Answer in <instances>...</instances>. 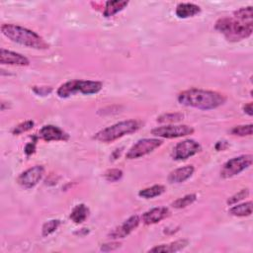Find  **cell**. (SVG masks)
Returning a JSON list of instances; mask_svg holds the SVG:
<instances>
[{"mask_svg": "<svg viewBox=\"0 0 253 253\" xmlns=\"http://www.w3.org/2000/svg\"><path fill=\"white\" fill-rule=\"evenodd\" d=\"M35 126V123L33 121H26L24 123H21L19 124L18 126H16L13 130H12V133L15 134V135H18V134H21L23 132H26V131H29L31 130Z\"/></svg>", "mask_w": 253, "mask_h": 253, "instance_id": "cell-28", "label": "cell"}, {"mask_svg": "<svg viewBox=\"0 0 253 253\" xmlns=\"http://www.w3.org/2000/svg\"><path fill=\"white\" fill-rule=\"evenodd\" d=\"M165 187L163 185H153L151 187L142 189L138 192V196L143 199H153L162 195L165 192Z\"/></svg>", "mask_w": 253, "mask_h": 253, "instance_id": "cell-21", "label": "cell"}, {"mask_svg": "<svg viewBox=\"0 0 253 253\" xmlns=\"http://www.w3.org/2000/svg\"><path fill=\"white\" fill-rule=\"evenodd\" d=\"M163 141L158 138H143L139 139L134 143L126 152V157L127 159H136L142 157L150 152L154 151L156 148L161 146Z\"/></svg>", "mask_w": 253, "mask_h": 253, "instance_id": "cell-7", "label": "cell"}, {"mask_svg": "<svg viewBox=\"0 0 253 253\" xmlns=\"http://www.w3.org/2000/svg\"><path fill=\"white\" fill-rule=\"evenodd\" d=\"M228 213L233 216H238V217L249 216L252 213V202L248 201L246 203H242L237 206H233L232 208L229 209Z\"/></svg>", "mask_w": 253, "mask_h": 253, "instance_id": "cell-20", "label": "cell"}, {"mask_svg": "<svg viewBox=\"0 0 253 253\" xmlns=\"http://www.w3.org/2000/svg\"><path fill=\"white\" fill-rule=\"evenodd\" d=\"M128 5L127 1H121V0H113L107 1L105 4V9L103 11V15L106 18L112 17L117 13L124 10Z\"/></svg>", "mask_w": 253, "mask_h": 253, "instance_id": "cell-18", "label": "cell"}, {"mask_svg": "<svg viewBox=\"0 0 253 253\" xmlns=\"http://www.w3.org/2000/svg\"><path fill=\"white\" fill-rule=\"evenodd\" d=\"M243 111L244 113H246L248 116H252L253 115V108H252V103H248L243 107Z\"/></svg>", "mask_w": 253, "mask_h": 253, "instance_id": "cell-34", "label": "cell"}, {"mask_svg": "<svg viewBox=\"0 0 253 253\" xmlns=\"http://www.w3.org/2000/svg\"><path fill=\"white\" fill-rule=\"evenodd\" d=\"M230 132H231V134L237 135V136H248V135H251L252 132H253V125L249 124V125L236 126H234L230 130Z\"/></svg>", "mask_w": 253, "mask_h": 253, "instance_id": "cell-24", "label": "cell"}, {"mask_svg": "<svg viewBox=\"0 0 253 253\" xmlns=\"http://www.w3.org/2000/svg\"><path fill=\"white\" fill-rule=\"evenodd\" d=\"M24 151L27 155H31L33 154L35 151H36V143L35 142H30L28 143L25 148H24Z\"/></svg>", "mask_w": 253, "mask_h": 253, "instance_id": "cell-32", "label": "cell"}, {"mask_svg": "<svg viewBox=\"0 0 253 253\" xmlns=\"http://www.w3.org/2000/svg\"><path fill=\"white\" fill-rule=\"evenodd\" d=\"M194 128L187 125H168L157 126L151 130V133L155 136L162 138H177L192 134Z\"/></svg>", "mask_w": 253, "mask_h": 253, "instance_id": "cell-8", "label": "cell"}, {"mask_svg": "<svg viewBox=\"0 0 253 253\" xmlns=\"http://www.w3.org/2000/svg\"><path fill=\"white\" fill-rule=\"evenodd\" d=\"M34 91L35 93H37L38 95H42L45 96L47 94H49L51 92V88L50 87H46V86H41V87H34Z\"/></svg>", "mask_w": 253, "mask_h": 253, "instance_id": "cell-30", "label": "cell"}, {"mask_svg": "<svg viewBox=\"0 0 253 253\" xmlns=\"http://www.w3.org/2000/svg\"><path fill=\"white\" fill-rule=\"evenodd\" d=\"M183 115L180 113H168V114H163L161 116H159L157 118V122L158 123H169V124H173V123H177L180 122L183 119Z\"/></svg>", "mask_w": 253, "mask_h": 253, "instance_id": "cell-25", "label": "cell"}, {"mask_svg": "<svg viewBox=\"0 0 253 253\" xmlns=\"http://www.w3.org/2000/svg\"><path fill=\"white\" fill-rule=\"evenodd\" d=\"M197 200L196 194H189L182 198L177 199L175 202L172 203V207L175 209H183L190 205H192Z\"/></svg>", "mask_w": 253, "mask_h": 253, "instance_id": "cell-23", "label": "cell"}, {"mask_svg": "<svg viewBox=\"0 0 253 253\" xmlns=\"http://www.w3.org/2000/svg\"><path fill=\"white\" fill-rule=\"evenodd\" d=\"M39 137L44 141H66L69 139V134L56 126L46 125L40 129Z\"/></svg>", "mask_w": 253, "mask_h": 253, "instance_id": "cell-12", "label": "cell"}, {"mask_svg": "<svg viewBox=\"0 0 253 253\" xmlns=\"http://www.w3.org/2000/svg\"><path fill=\"white\" fill-rule=\"evenodd\" d=\"M234 19L246 23V24H253V9L252 6L242 7L236 11H234Z\"/></svg>", "mask_w": 253, "mask_h": 253, "instance_id": "cell-22", "label": "cell"}, {"mask_svg": "<svg viewBox=\"0 0 253 253\" xmlns=\"http://www.w3.org/2000/svg\"><path fill=\"white\" fill-rule=\"evenodd\" d=\"M178 102L187 107H192L200 110H213L226 101V97L218 92L192 88L181 92L178 95Z\"/></svg>", "mask_w": 253, "mask_h": 253, "instance_id": "cell-1", "label": "cell"}, {"mask_svg": "<svg viewBox=\"0 0 253 253\" xmlns=\"http://www.w3.org/2000/svg\"><path fill=\"white\" fill-rule=\"evenodd\" d=\"M248 195H249V189H242V190H240L238 193H236V194H234L233 196H231L228 200H227V205H230V206H232V205H234V204H237L238 202H240V201H242V200H244L246 197H248Z\"/></svg>", "mask_w": 253, "mask_h": 253, "instance_id": "cell-29", "label": "cell"}, {"mask_svg": "<svg viewBox=\"0 0 253 253\" xmlns=\"http://www.w3.org/2000/svg\"><path fill=\"white\" fill-rule=\"evenodd\" d=\"M43 174L44 167L42 165H36L21 173L17 179V182L23 188L31 189L42 180Z\"/></svg>", "mask_w": 253, "mask_h": 253, "instance_id": "cell-10", "label": "cell"}, {"mask_svg": "<svg viewBox=\"0 0 253 253\" xmlns=\"http://www.w3.org/2000/svg\"><path fill=\"white\" fill-rule=\"evenodd\" d=\"M228 146V143L225 141V140H221V141H217L216 142V144H215V149L217 150V151H222V150H224L226 147Z\"/></svg>", "mask_w": 253, "mask_h": 253, "instance_id": "cell-33", "label": "cell"}, {"mask_svg": "<svg viewBox=\"0 0 253 253\" xmlns=\"http://www.w3.org/2000/svg\"><path fill=\"white\" fill-rule=\"evenodd\" d=\"M194 171H195V168L193 165H186V166L177 168L172 172H170V174L168 175V181L172 184L183 183L193 175Z\"/></svg>", "mask_w": 253, "mask_h": 253, "instance_id": "cell-15", "label": "cell"}, {"mask_svg": "<svg viewBox=\"0 0 253 253\" xmlns=\"http://www.w3.org/2000/svg\"><path fill=\"white\" fill-rule=\"evenodd\" d=\"M215 30L222 34L229 42H240L251 36L253 32V24L242 23L234 18L218 19L214 26Z\"/></svg>", "mask_w": 253, "mask_h": 253, "instance_id": "cell-3", "label": "cell"}, {"mask_svg": "<svg viewBox=\"0 0 253 253\" xmlns=\"http://www.w3.org/2000/svg\"><path fill=\"white\" fill-rule=\"evenodd\" d=\"M60 220L59 219H50L43 223L42 228V233L43 236H48L49 234L53 233L59 226Z\"/></svg>", "mask_w": 253, "mask_h": 253, "instance_id": "cell-26", "label": "cell"}, {"mask_svg": "<svg viewBox=\"0 0 253 253\" xmlns=\"http://www.w3.org/2000/svg\"><path fill=\"white\" fill-rule=\"evenodd\" d=\"M88 215H89V209L84 204H79L72 210L69 217L74 223L79 224L85 221Z\"/></svg>", "mask_w": 253, "mask_h": 253, "instance_id": "cell-19", "label": "cell"}, {"mask_svg": "<svg viewBox=\"0 0 253 253\" xmlns=\"http://www.w3.org/2000/svg\"><path fill=\"white\" fill-rule=\"evenodd\" d=\"M169 214V211L167 208L165 207H158V208H153L147 211H145L142 216H141V220L143 221L144 224L149 225V224H154L157 223L159 221H161L162 219H164L165 217H167Z\"/></svg>", "mask_w": 253, "mask_h": 253, "instance_id": "cell-14", "label": "cell"}, {"mask_svg": "<svg viewBox=\"0 0 253 253\" xmlns=\"http://www.w3.org/2000/svg\"><path fill=\"white\" fill-rule=\"evenodd\" d=\"M103 87L102 82L93 80H70L59 86L56 94L60 98H68L76 93H81L84 95L97 94L101 91Z\"/></svg>", "mask_w": 253, "mask_h": 253, "instance_id": "cell-5", "label": "cell"}, {"mask_svg": "<svg viewBox=\"0 0 253 253\" xmlns=\"http://www.w3.org/2000/svg\"><path fill=\"white\" fill-rule=\"evenodd\" d=\"M140 127V123L136 120H126L107 126L95 133L94 139L100 142H112L125 135L136 131Z\"/></svg>", "mask_w": 253, "mask_h": 253, "instance_id": "cell-4", "label": "cell"}, {"mask_svg": "<svg viewBox=\"0 0 253 253\" xmlns=\"http://www.w3.org/2000/svg\"><path fill=\"white\" fill-rule=\"evenodd\" d=\"M120 243L119 242H112V243H105L102 245L101 250L102 251H111V250H115L117 248L120 247Z\"/></svg>", "mask_w": 253, "mask_h": 253, "instance_id": "cell-31", "label": "cell"}, {"mask_svg": "<svg viewBox=\"0 0 253 253\" xmlns=\"http://www.w3.org/2000/svg\"><path fill=\"white\" fill-rule=\"evenodd\" d=\"M139 216L134 214L128 217L126 220L124 221L120 226L114 228L110 233L109 236L112 239H118V238H125L127 236L130 232H132L139 224Z\"/></svg>", "mask_w": 253, "mask_h": 253, "instance_id": "cell-11", "label": "cell"}, {"mask_svg": "<svg viewBox=\"0 0 253 253\" xmlns=\"http://www.w3.org/2000/svg\"><path fill=\"white\" fill-rule=\"evenodd\" d=\"M189 244V241L187 239H179L176 241H172L167 244H161L157 245L151 249H149L148 252H154V253H173L178 252L182 249H184Z\"/></svg>", "mask_w": 253, "mask_h": 253, "instance_id": "cell-16", "label": "cell"}, {"mask_svg": "<svg viewBox=\"0 0 253 253\" xmlns=\"http://www.w3.org/2000/svg\"><path fill=\"white\" fill-rule=\"evenodd\" d=\"M0 62L1 64L8 65H18V66H26L29 65V59L21 53L7 50L5 48L0 49Z\"/></svg>", "mask_w": 253, "mask_h": 253, "instance_id": "cell-13", "label": "cell"}, {"mask_svg": "<svg viewBox=\"0 0 253 253\" xmlns=\"http://www.w3.org/2000/svg\"><path fill=\"white\" fill-rule=\"evenodd\" d=\"M123 177V171L121 169L113 168L109 169L104 173V178L109 182H117Z\"/></svg>", "mask_w": 253, "mask_h": 253, "instance_id": "cell-27", "label": "cell"}, {"mask_svg": "<svg viewBox=\"0 0 253 253\" xmlns=\"http://www.w3.org/2000/svg\"><path fill=\"white\" fill-rule=\"evenodd\" d=\"M253 156L251 154H243L233 157L226 161L220 170V176L224 179L238 175L249 166H251Z\"/></svg>", "mask_w": 253, "mask_h": 253, "instance_id": "cell-6", "label": "cell"}, {"mask_svg": "<svg viewBox=\"0 0 253 253\" xmlns=\"http://www.w3.org/2000/svg\"><path fill=\"white\" fill-rule=\"evenodd\" d=\"M201 12L200 6L194 3H180L176 7V16L180 19H186L194 17Z\"/></svg>", "mask_w": 253, "mask_h": 253, "instance_id": "cell-17", "label": "cell"}, {"mask_svg": "<svg viewBox=\"0 0 253 253\" xmlns=\"http://www.w3.org/2000/svg\"><path fill=\"white\" fill-rule=\"evenodd\" d=\"M1 32L6 38L19 44L35 49L48 48V43L40 35L27 28L14 24H3Z\"/></svg>", "mask_w": 253, "mask_h": 253, "instance_id": "cell-2", "label": "cell"}, {"mask_svg": "<svg viewBox=\"0 0 253 253\" xmlns=\"http://www.w3.org/2000/svg\"><path fill=\"white\" fill-rule=\"evenodd\" d=\"M202 150L201 144L194 139H185L178 142L172 151V157L175 160H186Z\"/></svg>", "mask_w": 253, "mask_h": 253, "instance_id": "cell-9", "label": "cell"}]
</instances>
